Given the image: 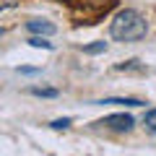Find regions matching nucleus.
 Segmentation results:
<instances>
[{
	"label": "nucleus",
	"instance_id": "f257e3e1",
	"mask_svg": "<svg viewBox=\"0 0 156 156\" xmlns=\"http://www.w3.org/2000/svg\"><path fill=\"white\" fill-rule=\"evenodd\" d=\"M109 31L120 42H138V39L146 37V18L133 8H125V11H120L115 16Z\"/></svg>",
	"mask_w": 156,
	"mask_h": 156
},
{
	"label": "nucleus",
	"instance_id": "f03ea898",
	"mask_svg": "<svg viewBox=\"0 0 156 156\" xmlns=\"http://www.w3.org/2000/svg\"><path fill=\"white\" fill-rule=\"evenodd\" d=\"M99 125H104V128H109V130L128 133V130L133 128V117H130V115H109V117H104Z\"/></svg>",
	"mask_w": 156,
	"mask_h": 156
},
{
	"label": "nucleus",
	"instance_id": "7ed1b4c3",
	"mask_svg": "<svg viewBox=\"0 0 156 156\" xmlns=\"http://www.w3.org/2000/svg\"><path fill=\"white\" fill-rule=\"evenodd\" d=\"M29 31H34V34H52L55 26H52L50 21H44V18H34V21H29Z\"/></svg>",
	"mask_w": 156,
	"mask_h": 156
},
{
	"label": "nucleus",
	"instance_id": "20e7f679",
	"mask_svg": "<svg viewBox=\"0 0 156 156\" xmlns=\"http://www.w3.org/2000/svg\"><path fill=\"white\" fill-rule=\"evenodd\" d=\"M99 104H125V107H140L143 101H140V99H104V101H99Z\"/></svg>",
	"mask_w": 156,
	"mask_h": 156
},
{
	"label": "nucleus",
	"instance_id": "39448f33",
	"mask_svg": "<svg viewBox=\"0 0 156 156\" xmlns=\"http://www.w3.org/2000/svg\"><path fill=\"white\" fill-rule=\"evenodd\" d=\"M143 125H146V130L156 133V109H148V112H146V117H143Z\"/></svg>",
	"mask_w": 156,
	"mask_h": 156
},
{
	"label": "nucleus",
	"instance_id": "423d86ee",
	"mask_svg": "<svg viewBox=\"0 0 156 156\" xmlns=\"http://www.w3.org/2000/svg\"><path fill=\"white\" fill-rule=\"evenodd\" d=\"M29 44H31V47H44V50H52V44L47 42V39H42V37H31V39H29Z\"/></svg>",
	"mask_w": 156,
	"mask_h": 156
},
{
	"label": "nucleus",
	"instance_id": "0eeeda50",
	"mask_svg": "<svg viewBox=\"0 0 156 156\" xmlns=\"http://www.w3.org/2000/svg\"><path fill=\"white\" fill-rule=\"evenodd\" d=\"M104 50H107V44H104V42H96V44L83 47V52H89V55H96V52H104Z\"/></svg>",
	"mask_w": 156,
	"mask_h": 156
},
{
	"label": "nucleus",
	"instance_id": "6e6552de",
	"mask_svg": "<svg viewBox=\"0 0 156 156\" xmlns=\"http://www.w3.org/2000/svg\"><path fill=\"white\" fill-rule=\"evenodd\" d=\"M31 94H37V96H57V91L55 89H31Z\"/></svg>",
	"mask_w": 156,
	"mask_h": 156
},
{
	"label": "nucleus",
	"instance_id": "1a4fd4ad",
	"mask_svg": "<svg viewBox=\"0 0 156 156\" xmlns=\"http://www.w3.org/2000/svg\"><path fill=\"white\" fill-rule=\"evenodd\" d=\"M68 125H70V120H55V122H52V128H55V130H65Z\"/></svg>",
	"mask_w": 156,
	"mask_h": 156
},
{
	"label": "nucleus",
	"instance_id": "9d476101",
	"mask_svg": "<svg viewBox=\"0 0 156 156\" xmlns=\"http://www.w3.org/2000/svg\"><path fill=\"white\" fill-rule=\"evenodd\" d=\"M16 5V0H3V8H13Z\"/></svg>",
	"mask_w": 156,
	"mask_h": 156
}]
</instances>
